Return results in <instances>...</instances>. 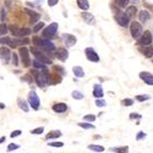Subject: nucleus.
Instances as JSON below:
<instances>
[{"label":"nucleus","instance_id":"nucleus-1","mask_svg":"<svg viewBox=\"0 0 153 153\" xmlns=\"http://www.w3.org/2000/svg\"><path fill=\"white\" fill-rule=\"evenodd\" d=\"M32 42L36 46H40L42 49H44L46 51H55V44L49 41V40H47V39H41L39 36H34Z\"/></svg>","mask_w":153,"mask_h":153},{"label":"nucleus","instance_id":"nucleus-2","mask_svg":"<svg viewBox=\"0 0 153 153\" xmlns=\"http://www.w3.org/2000/svg\"><path fill=\"white\" fill-rule=\"evenodd\" d=\"M31 53H32L33 56L36 57V59H38L39 61L43 62L44 64H51L53 63L51 59H49L46 55H44L41 51L36 49V47H32V48H31Z\"/></svg>","mask_w":153,"mask_h":153},{"label":"nucleus","instance_id":"nucleus-3","mask_svg":"<svg viewBox=\"0 0 153 153\" xmlns=\"http://www.w3.org/2000/svg\"><path fill=\"white\" fill-rule=\"evenodd\" d=\"M57 30H58V24L57 23H51L49 26H47L43 31H42V36L46 39L53 38L56 34Z\"/></svg>","mask_w":153,"mask_h":153},{"label":"nucleus","instance_id":"nucleus-4","mask_svg":"<svg viewBox=\"0 0 153 153\" xmlns=\"http://www.w3.org/2000/svg\"><path fill=\"white\" fill-rule=\"evenodd\" d=\"M18 53H19V56H21V60H22V62H23V65L25 66V68H28L31 64L30 55H29L28 48L25 47V46L21 47L19 51H18Z\"/></svg>","mask_w":153,"mask_h":153},{"label":"nucleus","instance_id":"nucleus-5","mask_svg":"<svg viewBox=\"0 0 153 153\" xmlns=\"http://www.w3.org/2000/svg\"><path fill=\"white\" fill-rule=\"evenodd\" d=\"M130 31L133 38L139 39V36L143 34V27H141V25L138 23V22H133V23L131 24Z\"/></svg>","mask_w":153,"mask_h":153},{"label":"nucleus","instance_id":"nucleus-6","mask_svg":"<svg viewBox=\"0 0 153 153\" xmlns=\"http://www.w3.org/2000/svg\"><path fill=\"white\" fill-rule=\"evenodd\" d=\"M153 41V36L152 33L150 31H145V32L139 36L138 39V44L141 46H146V45H150Z\"/></svg>","mask_w":153,"mask_h":153},{"label":"nucleus","instance_id":"nucleus-7","mask_svg":"<svg viewBox=\"0 0 153 153\" xmlns=\"http://www.w3.org/2000/svg\"><path fill=\"white\" fill-rule=\"evenodd\" d=\"M28 102L33 109H36V110L39 109V107H40V99H39V97H38V94H36V91L29 92Z\"/></svg>","mask_w":153,"mask_h":153},{"label":"nucleus","instance_id":"nucleus-8","mask_svg":"<svg viewBox=\"0 0 153 153\" xmlns=\"http://www.w3.org/2000/svg\"><path fill=\"white\" fill-rule=\"evenodd\" d=\"M85 54H86V57H87V59L89 61H92V62L100 61L99 55L97 54V51L92 48V47H87V48L85 49Z\"/></svg>","mask_w":153,"mask_h":153},{"label":"nucleus","instance_id":"nucleus-9","mask_svg":"<svg viewBox=\"0 0 153 153\" xmlns=\"http://www.w3.org/2000/svg\"><path fill=\"white\" fill-rule=\"evenodd\" d=\"M62 40H63L64 44H65L66 46H69V47L74 46L77 42V39L75 38V36L70 34V33H63V34H62Z\"/></svg>","mask_w":153,"mask_h":153},{"label":"nucleus","instance_id":"nucleus-10","mask_svg":"<svg viewBox=\"0 0 153 153\" xmlns=\"http://www.w3.org/2000/svg\"><path fill=\"white\" fill-rule=\"evenodd\" d=\"M11 31H12V33L14 34L15 36H19V38H23V36H29V34H31V30L29 28H15L14 29V27H11Z\"/></svg>","mask_w":153,"mask_h":153},{"label":"nucleus","instance_id":"nucleus-11","mask_svg":"<svg viewBox=\"0 0 153 153\" xmlns=\"http://www.w3.org/2000/svg\"><path fill=\"white\" fill-rule=\"evenodd\" d=\"M29 40L28 39H23V40H19V39L15 38V39H12L11 38V41L10 43H9V46L10 47H12V48H15V47H17V46H21V45H27V44H29Z\"/></svg>","mask_w":153,"mask_h":153},{"label":"nucleus","instance_id":"nucleus-12","mask_svg":"<svg viewBox=\"0 0 153 153\" xmlns=\"http://www.w3.org/2000/svg\"><path fill=\"white\" fill-rule=\"evenodd\" d=\"M11 51L9 48H7V47H1L0 48V59L2 60L4 63H8L9 60H10L11 58Z\"/></svg>","mask_w":153,"mask_h":153},{"label":"nucleus","instance_id":"nucleus-13","mask_svg":"<svg viewBox=\"0 0 153 153\" xmlns=\"http://www.w3.org/2000/svg\"><path fill=\"white\" fill-rule=\"evenodd\" d=\"M116 19H117V23L120 26H122V27H126L128 25V22H130V17L125 13H120L116 17Z\"/></svg>","mask_w":153,"mask_h":153},{"label":"nucleus","instance_id":"nucleus-14","mask_svg":"<svg viewBox=\"0 0 153 153\" xmlns=\"http://www.w3.org/2000/svg\"><path fill=\"white\" fill-rule=\"evenodd\" d=\"M55 55H56V58L59 59L60 61H65L66 59L69 58V53H68V51H66L65 48H63V47L57 49Z\"/></svg>","mask_w":153,"mask_h":153},{"label":"nucleus","instance_id":"nucleus-15","mask_svg":"<svg viewBox=\"0 0 153 153\" xmlns=\"http://www.w3.org/2000/svg\"><path fill=\"white\" fill-rule=\"evenodd\" d=\"M24 11L26 12V14L29 15V19H30L31 24H36V22L40 19V14H39L38 12H34V11L29 10V9H25Z\"/></svg>","mask_w":153,"mask_h":153},{"label":"nucleus","instance_id":"nucleus-16","mask_svg":"<svg viewBox=\"0 0 153 153\" xmlns=\"http://www.w3.org/2000/svg\"><path fill=\"white\" fill-rule=\"evenodd\" d=\"M139 77L143 79V82L149 86H153V75L148 73V72H141L139 74Z\"/></svg>","mask_w":153,"mask_h":153},{"label":"nucleus","instance_id":"nucleus-17","mask_svg":"<svg viewBox=\"0 0 153 153\" xmlns=\"http://www.w3.org/2000/svg\"><path fill=\"white\" fill-rule=\"evenodd\" d=\"M82 19H84L87 24H89V25H94L95 24V18L91 13L82 12Z\"/></svg>","mask_w":153,"mask_h":153},{"label":"nucleus","instance_id":"nucleus-18","mask_svg":"<svg viewBox=\"0 0 153 153\" xmlns=\"http://www.w3.org/2000/svg\"><path fill=\"white\" fill-rule=\"evenodd\" d=\"M68 109V106L64 103H57L53 106V110L57 114H62V112H65Z\"/></svg>","mask_w":153,"mask_h":153},{"label":"nucleus","instance_id":"nucleus-19","mask_svg":"<svg viewBox=\"0 0 153 153\" xmlns=\"http://www.w3.org/2000/svg\"><path fill=\"white\" fill-rule=\"evenodd\" d=\"M94 89H93V97H97V99H102L104 97V92H103V88L101 85L95 84L94 85Z\"/></svg>","mask_w":153,"mask_h":153},{"label":"nucleus","instance_id":"nucleus-20","mask_svg":"<svg viewBox=\"0 0 153 153\" xmlns=\"http://www.w3.org/2000/svg\"><path fill=\"white\" fill-rule=\"evenodd\" d=\"M138 17H139V21L141 22V23H147V22L150 19V14H149L148 11L146 10H141L140 12H139V15H138Z\"/></svg>","mask_w":153,"mask_h":153},{"label":"nucleus","instance_id":"nucleus-21","mask_svg":"<svg viewBox=\"0 0 153 153\" xmlns=\"http://www.w3.org/2000/svg\"><path fill=\"white\" fill-rule=\"evenodd\" d=\"M139 51L143 53V54L145 55L146 57H148V58H150V57L153 56V47H148L147 45L143 46V47H140V48H139Z\"/></svg>","mask_w":153,"mask_h":153},{"label":"nucleus","instance_id":"nucleus-22","mask_svg":"<svg viewBox=\"0 0 153 153\" xmlns=\"http://www.w3.org/2000/svg\"><path fill=\"white\" fill-rule=\"evenodd\" d=\"M61 135L62 134L60 131H51V132H49L46 135V139H57V138H59Z\"/></svg>","mask_w":153,"mask_h":153},{"label":"nucleus","instance_id":"nucleus-23","mask_svg":"<svg viewBox=\"0 0 153 153\" xmlns=\"http://www.w3.org/2000/svg\"><path fill=\"white\" fill-rule=\"evenodd\" d=\"M77 5L79 9H82V11H86L89 9V1L88 0H77Z\"/></svg>","mask_w":153,"mask_h":153},{"label":"nucleus","instance_id":"nucleus-24","mask_svg":"<svg viewBox=\"0 0 153 153\" xmlns=\"http://www.w3.org/2000/svg\"><path fill=\"white\" fill-rule=\"evenodd\" d=\"M136 12H137V9H136V7H133V5H132V7H128L124 13L128 16V17H130V19H131V18H133L134 16L136 15Z\"/></svg>","mask_w":153,"mask_h":153},{"label":"nucleus","instance_id":"nucleus-25","mask_svg":"<svg viewBox=\"0 0 153 153\" xmlns=\"http://www.w3.org/2000/svg\"><path fill=\"white\" fill-rule=\"evenodd\" d=\"M73 73L76 77H84L85 76V72L82 70V68L80 66H74L73 68Z\"/></svg>","mask_w":153,"mask_h":153},{"label":"nucleus","instance_id":"nucleus-26","mask_svg":"<svg viewBox=\"0 0 153 153\" xmlns=\"http://www.w3.org/2000/svg\"><path fill=\"white\" fill-rule=\"evenodd\" d=\"M18 106H19V108H21L22 110H24V111H26V112L29 111V106L25 100H23V99L18 100Z\"/></svg>","mask_w":153,"mask_h":153},{"label":"nucleus","instance_id":"nucleus-27","mask_svg":"<svg viewBox=\"0 0 153 153\" xmlns=\"http://www.w3.org/2000/svg\"><path fill=\"white\" fill-rule=\"evenodd\" d=\"M88 149L91 151H94V152H103L105 150L104 147L102 146H97V145H90L88 146Z\"/></svg>","mask_w":153,"mask_h":153},{"label":"nucleus","instance_id":"nucleus-28","mask_svg":"<svg viewBox=\"0 0 153 153\" xmlns=\"http://www.w3.org/2000/svg\"><path fill=\"white\" fill-rule=\"evenodd\" d=\"M128 2H130V0H115V3L120 8H126Z\"/></svg>","mask_w":153,"mask_h":153},{"label":"nucleus","instance_id":"nucleus-29","mask_svg":"<svg viewBox=\"0 0 153 153\" xmlns=\"http://www.w3.org/2000/svg\"><path fill=\"white\" fill-rule=\"evenodd\" d=\"M136 100L139 101V102H143V101H148L151 99V97L149 94H140V95H136Z\"/></svg>","mask_w":153,"mask_h":153},{"label":"nucleus","instance_id":"nucleus-30","mask_svg":"<svg viewBox=\"0 0 153 153\" xmlns=\"http://www.w3.org/2000/svg\"><path fill=\"white\" fill-rule=\"evenodd\" d=\"M8 26L5 25V24H0V36H4V34H7V32H8Z\"/></svg>","mask_w":153,"mask_h":153},{"label":"nucleus","instance_id":"nucleus-31","mask_svg":"<svg viewBox=\"0 0 153 153\" xmlns=\"http://www.w3.org/2000/svg\"><path fill=\"white\" fill-rule=\"evenodd\" d=\"M32 63H33V66H34L36 69H45V64H44L43 62L39 61L38 59H36V60H34Z\"/></svg>","mask_w":153,"mask_h":153},{"label":"nucleus","instance_id":"nucleus-32","mask_svg":"<svg viewBox=\"0 0 153 153\" xmlns=\"http://www.w3.org/2000/svg\"><path fill=\"white\" fill-rule=\"evenodd\" d=\"M72 97H74L75 100H82L85 97V95L79 91H73L72 92Z\"/></svg>","mask_w":153,"mask_h":153},{"label":"nucleus","instance_id":"nucleus-33","mask_svg":"<svg viewBox=\"0 0 153 153\" xmlns=\"http://www.w3.org/2000/svg\"><path fill=\"white\" fill-rule=\"evenodd\" d=\"M111 152H119V153H125L128 151V147H122V148H111L110 149Z\"/></svg>","mask_w":153,"mask_h":153},{"label":"nucleus","instance_id":"nucleus-34","mask_svg":"<svg viewBox=\"0 0 153 153\" xmlns=\"http://www.w3.org/2000/svg\"><path fill=\"white\" fill-rule=\"evenodd\" d=\"M78 126L82 128H86V130H90V128H94V125L91 124V123H82V122H79L78 123Z\"/></svg>","mask_w":153,"mask_h":153},{"label":"nucleus","instance_id":"nucleus-35","mask_svg":"<svg viewBox=\"0 0 153 153\" xmlns=\"http://www.w3.org/2000/svg\"><path fill=\"white\" fill-rule=\"evenodd\" d=\"M95 105L97 107H104V106H106V101L103 99H97L95 101Z\"/></svg>","mask_w":153,"mask_h":153},{"label":"nucleus","instance_id":"nucleus-36","mask_svg":"<svg viewBox=\"0 0 153 153\" xmlns=\"http://www.w3.org/2000/svg\"><path fill=\"white\" fill-rule=\"evenodd\" d=\"M43 27H44V23L43 22H40V23H38L36 26H34V28H33V32H39V31L41 30Z\"/></svg>","mask_w":153,"mask_h":153},{"label":"nucleus","instance_id":"nucleus-37","mask_svg":"<svg viewBox=\"0 0 153 153\" xmlns=\"http://www.w3.org/2000/svg\"><path fill=\"white\" fill-rule=\"evenodd\" d=\"M43 132H44V128L43 126H41V128H34V130L31 131V134H34V135H41Z\"/></svg>","mask_w":153,"mask_h":153},{"label":"nucleus","instance_id":"nucleus-38","mask_svg":"<svg viewBox=\"0 0 153 153\" xmlns=\"http://www.w3.org/2000/svg\"><path fill=\"white\" fill-rule=\"evenodd\" d=\"M133 103H134V101L131 99H124L122 101V105L123 106H126V107H128V106H132Z\"/></svg>","mask_w":153,"mask_h":153},{"label":"nucleus","instance_id":"nucleus-39","mask_svg":"<svg viewBox=\"0 0 153 153\" xmlns=\"http://www.w3.org/2000/svg\"><path fill=\"white\" fill-rule=\"evenodd\" d=\"M22 80H24V82H27L28 84H31V82H33V78H32V76H31L30 74H28V75H25V76L22 77Z\"/></svg>","mask_w":153,"mask_h":153},{"label":"nucleus","instance_id":"nucleus-40","mask_svg":"<svg viewBox=\"0 0 153 153\" xmlns=\"http://www.w3.org/2000/svg\"><path fill=\"white\" fill-rule=\"evenodd\" d=\"M85 121H88V122H93L95 120V116L94 115H87L84 117Z\"/></svg>","mask_w":153,"mask_h":153},{"label":"nucleus","instance_id":"nucleus-41","mask_svg":"<svg viewBox=\"0 0 153 153\" xmlns=\"http://www.w3.org/2000/svg\"><path fill=\"white\" fill-rule=\"evenodd\" d=\"M11 41V38L9 36H4V38H1L0 39V44H4V45H9Z\"/></svg>","mask_w":153,"mask_h":153},{"label":"nucleus","instance_id":"nucleus-42","mask_svg":"<svg viewBox=\"0 0 153 153\" xmlns=\"http://www.w3.org/2000/svg\"><path fill=\"white\" fill-rule=\"evenodd\" d=\"M18 148H19V145H16V143H10V145L8 146V151H14Z\"/></svg>","mask_w":153,"mask_h":153},{"label":"nucleus","instance_id":"nucleus-43","mask_svg":"<svg viewBox=\"0 0 153 153\" xmlns=\"http://www.w3.org/2000/svg\"><path fill=\"white\" fill-rule=\"evenodd\" d=\"M48 146L55 147V148H61L63 147V143H48Z\"/></svg>","mask_w":153,"mask_h":153},{"label":"nucleus","instance_id":"nucleus-44","mask_svg":"<svg viewBox=\"0 0 153 153\" xmlns=\"http://www.w3.org/2000/svg\"><path fill=\"white\" fill-rule=\"evenodd\" d=\"M54 70H55V71H58V72H57V73H60V74H61V75L65 74V73H64V70H63V68H61V66L55 65V66H54Z\"/></svg>","mask_w":153,"mask_h":153},{"label":"nucleus","instance_id":"nucleus-45","mask_svg":"<svg viewBox=\"0 0 153 153\" xmlns=\"http://www.w3.org/2000/svg\"><path fill=\"white\" fill-rule=\"evenodd\" d=\"M21 134H22V131L21 130H16V131H14V132L11 133V137H12V138L17 137V136H19Z\"/></svg>","mask_w":153,"mask_h":153},{"label":"nucleus","instance_id":"nucleus-46","mask_svg":"<svg viewBox=\"0 0 153 153\" xmlns=\"http://www.w3.org/2000/svg\"><path fill=\"white\" fill-rule=\"evenodd\" d=\"M146 134L143 132H138V134H137V136H136V139L137 140H140V139H143V138H145L146 137Z\"/></svg>","mask_w":153,"mask_h":153},{"label":"nucleus","instance_id":"nucleus-47","mask_svg":"<svg viewBox=\"0 0 153 153\" xmlns=\"http://www.w3.org/2000/svg\"><path fill=\"white\" fill-rule=\"evenodd\" d=\"M59 0H47V2H48L49 7H55V5L58 3Z\"/></svg>","mask_w":153,"mask_h":153},{"label":"nucleus","instance_id":"nucleus-48","mask_svg":"<svg viewBox=\"0 0 153 153\" xmlns=\"http://www.w3.org/2000/svg\"><path fill=\"white\" fill-rule=\"evenodd\" d=\"M13 55V64L14 65H18V57L16 54H12Z\"/></svg>","mask_w":153,"mask_h":153},{"label":"nucleus","instance_id":"nucleus-49","mask_svg":"<svg viewBox=\"0 0 153 153\" xmlns=\"http://www.w3.org/2000/svg\"><path fill=\"white\" fill-rule=\"evenodd\" d=\"M130 118L131 119H136V118H141V116L138 115V114H131Z\"/></svg>","mask_w":153,"mask_h":153},{"label":"nucleus","instance_id":"nucleus-50","mask_svg":"<svg viewBox=\"0 0 153 153\" xmlns=\"http://www.w3.org/2000/svg\"><path fill=\"white\" fill-rule=\"evenodd\" d=\"M5 10L4 9H2V10H1V21H4V18H5Z\"/></svg>","mask_w":153,"mask_h":153},{"label":"nucleus","instance_id":"nucleus-51","mask_svg":"<svg viewBox=\"0 0 153 153\" xmlns=\"http://www.w3.org/2000/svg\"><path fill=\"white\" fill-rule=\"evenodd\" d=\"M4 107H5L4 104H3V103H0V109H3Z\"/></svg>","mask_w":153,"mask_h":153},{"label":"nucleus","instance_id":"nucleus-52","mask_svg":"<svg viewBox=\"0 0 153 153\" xmlns=\"http://www.w3.org/2000/svg\"><path fill=\"white\" fill-rule=\"evenodd\" d=\"M4 139H5V137H1V138H0V143H2L3 141H4Z\"/></svg>","mask_w":153,"mask_h":153}]
</instances>
